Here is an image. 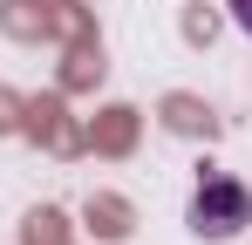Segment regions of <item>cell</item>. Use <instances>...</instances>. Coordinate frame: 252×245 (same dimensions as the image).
<instances>
[{"label":"cell","mask_w":252,"mask_h":245,"mask_svg":"<svg viewBox=\"0 0 252 245\" xmlns=\"http://www.w3.org/2000/svg\"><path fill=\"white\" fill-rule=\"evenodd\" d=\"M239 225H252V191L239 177H205L191 198V232L198 239H232Z\"/></svg>","instance_id":"obj_1"},{"label":"cell","mask_w":252,"mask_h":245,"mask_svg":"<svg viewBox=\"0 0 252 245\" xmlns=\"http://www.w3.org/2000/svg\"><path fill=\"white\" fill-rule=\"evenodd\" d=\"M232 21H239V28L252 34V0H232Z\"/></svg>","instance_id":"obj_2"}]
</instances>
